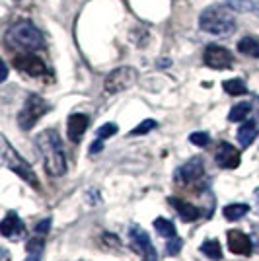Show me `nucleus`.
<instances>
[{
    "label": "nucleus",
    "instance_id": "f257e3e1",
    "mask_svg": "<svg viewBox=\"0 0 259 261\" xmlns=\"http://www.w3.org/2000/svg\"><path fill=\"white\" fill-rule=\"evenodd\" d=\"M37 150L43 156L45 172L53 177H61L66 172V158L63 150V142L61 137L57 135V130H43L41 135H37L35 139Z\"/></svg>",
    "mask_w": 259,
    "mask_h": 261
},
{
    "label": "nucleus",
    "instance_id": "f03ea898",
    "mask_svg": "<svg viewBox=\"0 0 259 261\" xmlns=\"http://www.w3.org/2000/svg\"><path fill=\"white\" fill-rule=\"evenodd\" d=\"M199 25L201 30L211 35H220L226 37L236 30V20L232 16V12H228V6H211L203 10L201 18H199Z\"/></svg>",
    "mask_w": 259,
    "mask_h": 261
},
{
    "label": "nucleus",
    "instance_id": "7ed1b4c3",
    "mask_svg": "<svg viewBox=\"0 0 259 261\" xmlns=\"http://www.w3.org/2000/svg\"><path fill=\"white\" fill-rule=\"evenodd\" d=\"M6 43L23 51H35V49H43V35L32 22L22 20L16 22L6 32Z\"/></svg>",
    "mask_w": 259,
    "mask_h": 261
},
{
    "label": "nucleus",
    "instance_id": "20e7f679",
    "mask_svg": "<svg viewBox=\"0 0 259 261\" xmlns=\"http://www.w3.org/2000/svg\"><path fill=\"white\" fill-rule=\"evenodd\" d=\"M2 162H4L6 168H10L12 172H16L22 179H25L28 184H32L37 187V177H35L33 168L12 148L6 139H2Z\"/></svg>",
    "mask_w": 259,
    "mask_h": 261
},
{
    "label": "nucleus",
    "instance_id": "39448f33",
    "mask_svg": "<svg viewBox=\"0 0 259 261\" xmlns=\"http://www.w3.org/2000/svg\"><path fill=\"white\" fill-rule=\"evenodd\" d=\"M47 111H49L47 101H45L41 96H35V94H32L30 98L25 99L23 108L20 109V113H18V125H20V129L30 130L33 125L37 123V121L43 117Z\"/></svg>",
    "mask_w": 259,
    "mask_h": 261
},
{
    "label": "nucleus",
    "instance_id": "423d86ee",
    "mask_svg": "<svg viewBox=\"0 0 259 261\" xmlns=\"http://www.w3.org/2000/svg\"><path fill=\"white\" fill-rule=\"evenodd\" d=\"M135 80H137V72L131 66H121V68H115L113 72H109L106 82H103V88L109 94H119V92L133 86Z\"/></svg>",
    "mask_w": 259,
    "mask_h": 261
},
{
    "label": "nucleus",
    "instance_id": "0eeeda50",
    "mask_svg": "<svg viewBox=\"0 0 259 261\" xmlns=\"http://www.w3.org/2000/svg\"><path fill=\"white\" fill-rule=\"evenodd\" d=\"M129 238L133 248L142 255V261H158V251L152 246L148 234L139 226H133L129 232Z\"/></svg>",
    "mask_w": 259,
    "mask_h": 261
},
{
    "label": "nucleus",
    "instance_id": "6e6552de",
    "mask_svg": "<svg viewBox=\"0 0 259 261\" xmlns=\"http://www.w3.org/2000/svg\"><path fill=\"white\" fill-rule=\"evenodd\" d=\"M203 59H205L206 66H211V68H218V70H222V68H230L232 63H234L232 53H230L228 49H224V47H220V45H209V47L205 49Z\"/></svg>",
    "mask_w": 259,
    "mask_h": 261
},
{
    "label": "nucleus",
    "instance_id": "1a4fd4ad",
    "mask_svg": "<svg viewBox=\"0 0 259 261\" xmlns=\"http://www.w3.org/2000/svg\"><path fill=\"white\" fill-rule=\"evenodd\" d=\"M14 66H16L18 70L25 72V74H30V76H43V74H47L45 63L39 57H35V55H32V53L16 55V57H14Z\"/></svg>",
    "mask_w": 259,
    "mask_h": 261
},
{
    "label": "nucleus",
    "instance_id": "9d476101",
    "mask_svg": "<svg viewBox=\"0 0 259 261\" xmlns=\"http://www.w3.org/2000/svg\"><path fill=\"white\" fill-rule=\"evenodd\" d=\"M205 174V164L201 162V158H193L187 164H184L182 168H177L175 172V181L177 184H193L197 179H201Z\"/></svg>",
    "mask_w": 259,
    "mask_h": 261
},
{
    "label": "nucleus",
    "instance_id": "9b49d317",
    "mask_svg": "<svg viewBox=\"0 0 259 261\" xmlns=\"http://www.w3.org/2000/svg\"><path fill=\"white\" fill-rule=\"evenodd\" d=\"M216 164L224 170H234L240 166V150L234 148L230 142H220L218 150H216Z\"/></svg>",
    "mask_w": 259,
    "mask_h": 261
},
{
    "label": "nucleus",
    "instance_id": "f8f14e48",
    "mask_svg": "<svg viewBox=\"0 0 259 261\" xmlns=\"http://www.w3.org/2000/svg\"><path fill=\"white\" fill-rule=\"evenodd\" d=\"M228 250L236 255H249L251 253V240L242 230H230L228 232Z\"/></svg>",
    "mask_w": 259,
    "mask_h": 261
},
{
    "label": "nucleus",
    "instance_id": "ddd939ff",
    "mask_svg": "<svg viewBox=\"0 0 259 261\" xmlns=\"http://www.w3.org/2000/svg\"><path fill=\"white\" fill-rule=\"evenodd\" d=\"M88 115L84 113H72L70 117H68V125H66V133H68V139L72 142H78L82 139V135L86 133L88 129Z\"/></svg>",
    "mask_w": 259,
    "mask_h": 261
},
{
    "label": "nucleus",
    "instance_id": "4468645a",
    "mask_svg": "<svg viewBox=\"0 0 259 261\" xmlns=\"http://www.w3.org/2000/svg\"><path fill=\"white\" fill-rule=\"evenodd\" d=\"M0 230H2V236H4V238H10V240L20 238L23 232L22 218L18 217L16 213H8V215L4 217V220H2V224H0Z\"/></svg>",
    "mask_w": 259,
    "mask_h": 261
},
{
    "label": "nucleus",
    "instance_id": "2eb2a0df",
    "mask_svg": "<svg viewBox=\"0 0 259 261\" xmlns=\"http://www.w3.org/2000/svg\"><path fill=\"white\" fill-rule=\"evenodd\" d=\"M170 203L175 207L177 215L184 218L185 222H193V220H197V218L201 217V211L195 207V205H191V203H187V201H182V199L172 197V199H170Z\"/></svg>",
    "mask_w": 259,
    "mask_h": 261
},
{
    "label": "nucleus",
    "instance_id": "dca6fc26",
    "mask_svg": "<svg viewBox=\"0 0 259 261\" xmlns=\"http://www.w3.org/2000/svg\"><path fill=\"white\" fill-rule=\"evenodd\" d=\"M257 137V121H246L238 130V141L242 146H249Z\"/></svg>",
    "mask_w": 259,
    "mask_h": 261
},
{
    "label": "nucleus",
    "instance_id": "f3484780",
    "mask_svg": "<svg viewBox=\"0 0 259 261\" xmlns=\"http://www.w3.org/2000/svg\"><path fill=\"white\" fill-rule=\"evenodd\" d=\"M226 6L236 12H251L259 16V0H228Z\"/></svg>",
    "mask_w": 259,
    "mask_h": 261
},
{
    "label": "nucleus",
    "instance_id": "a211bd4d",
    "mask_svg": "<svg viewBox=\"0 0 259 261\" xmlns=\"http://www.w3.org/2000/svg\"><path fill=\"white\" fill-rule=\"evenodd\" d=\"M238 51L242 55H248V57H253V59H257L259 57V41L255 37H244V39H240V43H238Z\"/></svg>",
    "mask_w": 259,
    "mask_h": 261
},
{
    "label": "nucleus",
    "instance_id": "6ab92c4d",
    "mask_svg": "<svg viewBox=\"0 0 259 261\" xmlns=\"http://www.w3.org/2000/svg\"><path fill=\"white\" fill-rule=\"evenodd\" d=\"M249 207L248 205H244V203H234V205H226V207L222 208V213H224V217L228 220H240V218H244L248 215Z\"/></svg>",
    "mask_w": 259,
    "mask_h": 261
},
{
    "label": "nucleus",
    "instance_id": "aec40b11",
    "mask_svg": "<svg viewBox=\"0 0 259 261\" xmlns=\"http://www.w3.org/2000/svg\"><path fill=\"white\" fill-rule=\"evenodd\" d=\"M222 88L226 90V94H230V96H244V94H248V88H246L242 78L226 80V82L222 84Z\"/></svg>",
    "mask_w": 259,
    "mask_h": 261
},
{
    "label": "nucleus",
    "instance_id": "412c9836",
    "mask_svg": "<svg viewBox=\"0 0 259 261\" xmlns=\"http://www.w3.org/2000/svg\"><path fill=\"white\" fill-rule=\"evenodd\" d=\"M249 113H251V103L249 101H242V103H238V106L230 109L228 121H244Z\"/></svg>",
    "mask_w": 259,
    "mask_h": 261
},
{
    "label": "nucleus",
    "instance_id": "4be33fe9",
    "mask_svg": "<svg viewBox=\"0 0 259 261\" xmlns=\"http://www.w3.org/2000/svg\"><path fill=\"white\" fill-rule=\"evenodd\" d=\"M201 251L205 253L206 257H211V259H222V248H220V244L216 242V240H206L201 244Z\"/></svg>",
    "mask_w": 259,
    "mask_h": 261
},
{
    "label": "nucleus",
    "instance_id": "5701e85b",
    "mask_svg": "<svg viewBox=\"0 0 259 261\" xmlns=\"http://www.w3.org/2000/svg\"><path fill=\"white\" fill-rule=\"evenodd\" d=\"M154 228H156L158 234H162L166 238H173L175 236V226H173L172 220H168V218H156L154 220Z\"/></svg>",
    "mask_w": 259,
    "mask_h": 261
},
{
    "label": "nucleus",
    "instance_id": "b1692460",
    "mask_svg": "<svg viewBox=\"0 0 259 261\" xmlns=\"http://www.w3.org/2000/svg\"><path fill=\"white\" fill-rule=\"evenodd\" d=\"M158 127V123L154 119H146V121H142L141 125H137L135 129L131 130V135L133 137H137V135H146V133H150L152 129H156Z\"/></svg>",
    "mask_w": 259,
    "mask_h": 261
},
{
    "label": "nucleus",
    "instance_id": "393cba45",
    "mask_svg": "<svg viewBox=\"0 0 259 261\" xmlns=\"http://www.w3.org/2000/svg\"><path fill=\"white\" fill-rule=\"evenodd\" d=\"M115 133H117V125H115V123H106L103 127L97 129V139L103 141V139H108V137H113Z\"/></svg>",
    "mask_w": 259,
    "mask_h": 261
},
{
    "label": "nucleus",
    "instance_id": "a878e982",
    "mask_svg": "<svg viewBox=\"0 0 259 261\" xmlns=\"http://www.w3.org/2000/svg\"><path fill=\"white\" fill-rule=\"evenodd\" d=\"M182 246H184V240L173 236V238H170V242L166 244V251H168L170 255H177L179 250H182Z\"/></svg>",
    "mask_w": 259,
    "mask_h": 261
},
{
    "label": "nucleus",
    "instance_id": "bb28decb",
    "mask_svg": "<svg viewBox=\"0 0 259 261\" xmlns=\"http://www.w3.org/2000/svg\"><path fill=\"white\" fill-rule=\"evenodd\" d=\"M189 141L197 144V146H206L209 142H211V137L206 135V133H193L191 137H189Z\"/></svg>",
    "mask_w": 259,
    "mask_h": 261
},
{
    "label": "nucleus",
    "instance_id": "cd10ccee",
    "mask_svg": "<svg viewBox=\"0 0 259 261\" xmlns=\"http://www.w3.org/2000/svg\"><path fill=\"white\" fill-rule=\"evenodd\" d=\"M49 230H51V218H43V220H39V222L35 224V232L41 234V236H45Z\"/></svg>",
    "mask_w": 259,
    "mask_h": 261
},
{
    "label": "nucleus",
    "instance_id": "c85d7f7f",
    "mask_svg": "<svg viewBox=\"0 0 259 261\" xmlns=\"http://www.w3.org/2000/svg\"><path fill=\"white\" fill-rule=\"evenodd\" d=\"M103 148V142H101V139H97L96 142H92V146H90V154H96L99 152Z\"/></svg>",
    "mask_w": 259,
    "mask_h": 261
},
{
    "label": "nucleus",
    "instance_id": "c756f323",
    "mask_svg": "<svg viewBox=\"0 0 259 261\" xmlns=\"http://www.w3.org/2000/svg\"><path fill=\"white\" fill-rule=\"evenodd\" d=\"M23 261H41V251H30V255Z\"/></svg>",
    "mask_w": 259,
    "mask_h": 261
},
{
    "label": "nucleus",
    "instance_id": "7c9ffc66",
    "mask_svg": "<svg viewBox=\"0 0 259 261\" xmlns=\"http://www.w3.org/2000/svg\"><path fill=\"white\" fill-rule=\"evenodd\" d=\"M255 199H257V207H259V189L255 191Z\"/></svg>",
    "mask_w": 259,
    "mask_h": 261
}]
</instances>
